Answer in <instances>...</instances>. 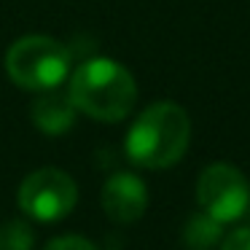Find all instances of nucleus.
Returning <instances> with one entry per match:
<instances>
[{"label": "nucleus", "mask_w": 250, "mask_h": 250, "mask_svg": "<svg viewBox=\"0 0 250 250\" xmlns=\"http://www.w3.org/2000/svg\"><path fill=\"white\" fill-rule=\"evenodd\" d=\"M191 140V119L180 105L156 103L146 108L126 135V156L146 169H164L183 159Z\"/></svg>", "instance_id": "nucleus-1"}, {"label": "nucleus", "mask_w": 250, "mask_h": 250, "mask_svg": "<svg viewBox=\"0 0 250 250\" xmlns=\"http://www.w3.org/2000/svg\"><path fill=\"white\" fill-rule=\"evenodd\" d=\"M70 103L97 121H121L137 100L132 73L113 60H89L73 73Z\"/></svg>", "instance_id": "nucleus-2"}, {"label": "nucleus", "mask_w": 250, "mask_h": 250, "mask_svg": "<svg viewBox=\"0 0 250 250\" xmlns=\"http://www.w3.org/2000/svg\"><path fill=\"white\" fill-rule=\"evenodd\" d=\"M6 73L27 92L57 89L70 73V51L49 35H27L8 49Z\"/></svg>", "instance_id": "nucleus-3"}, {"label": "nucleus", "mask_w": 250, "mask_h": 250, "mask_svg": "<svg viewBox=\"0 0 250 250\" xmlns=\"http://www.w3.org/2000/svg\"><path fill=\"white\" fill-rule=\"evenodd\" d=\"M196 199L202 212L221 223H231L242 218L250 207V183L234 164H210L199 175Z\"/></svg>", "instance_id": "nucleus-4"}, {"label": "nucleus", "mask_w": 250, "mask_h": 250, "mask_svg": "<svg viewBox=\"0 0 250 250\" xmlns=\"http://www.w3.org/2000/svg\"><path fill=\"white\" fill-rule=\"evenodd\" d=\"M76 180L57 167L35 169L19 186V207L35 221H60L76 207Z\"/></svg>", "instance_id": "nucleus-5"}, {"label": "nucleus", "mask_w": 250, "mask_h": 250, "mask_svg": "<svg viewBox=\"0 0 250 250\" xmlns=\"http://www.w3.org/2000/svg\"><path fill=\"white\" fill-rule=\"evenodd\" d=\"M103 207L110 221L116 223H135L143 218L148 207V191L137 175L116 172L103 186Z\"/></svg>", "instance_id": "nucleus-6"}, {"label": "nucleus", "mask_w": 250, "mask_h": 250, "mask_svg": "<svg viewBox=\"0 0 250 250\" xmlns=\"http://www.w3.org/2000/svg\"><path fill=\"white\" fill-rule=\"evenodd\" d=\"M73 119H76V105L70 103L67 94H60L54 89L38 92V97L33 103V121L41 132L65 135L73 126Z\"/></svg>", "instance_id": "nucleus-7"}, {"label": "nucleus", "mask_w": 250, "mask_h": 250, "mask_svg": "<svg viewBox=\"0 0 250 250\" xmlns=\"http://www.w3.org/2000/svg\"><path fill=\"white\" fill-rule=\"evenodd\" d=\"M223 223L210 218L207 212H196L183 226V248L186 250H212L221 242Z\"/></svg>", "instance_id": "nucleus-8"}, {"label": "nucleus", "mask_w": 250, "mask_h": 250, "mask_svg": "<svg viewBox=\"0 0 250 250\" xmlns=\"http://www.w3.org/2000/svg\"><path fill=\"white\" fill-rule=\"evenodd\" d=\"M0 250H33V229L24 221L0 223Z\"/></svg>", "instance_id": "nucleus-9"}, {"label": "nucleus", "mask_w": 250, "mask_h": 250, "mask_svg": "<svg viewBox=\"0 0 250 250\" xmlns=\"http://www.w3.org/2000/svg\"><path fill=\"white\" fill-rule=\"evenodd\" d=\"M43 250H97V248H94V242H89V239L76 237V234H67V237L51 239Z\"/></svg>", "instance_id": "nucleus-10"}, {"label": "nucleus", "mask_w": 250, "mask_h": 250, "mask_svg": "<svg viewBox=\"0 0 250 250\" xmlns=\"http://www.w3.org/2000/svg\"><path fill=\"white\" fill-rule=\"evenodd\" d=\"M221 250H250V226L231 231V234H229V237L221 242Z\"/></svg>", "instance_id": "nucleus-11"}]
</instances>
